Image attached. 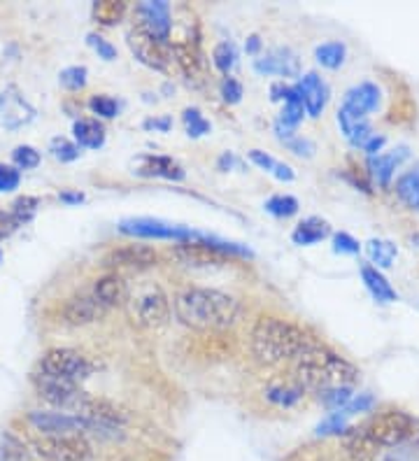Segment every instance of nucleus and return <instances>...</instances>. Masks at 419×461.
<instances>
[{
	"mask_svg": "<svg viewBox=\"0 0 419 461\" xmlns=\"http://www.w3.org/2000/svg\"><path fill=\"white\" fill-rule=\"evenodd\" d=\"M254 70L259 75H279V77H298V57L289 47H275L254 59Z\"/></svg>",
	"mask_w": 419,
	"mask_h": 461,
	"instance_id": "obj_18",
	"label": "nucleus"
},
{
	"mask_svg": "<svg viewBox=\"0 0 419 461\" xmlns=\"http://www.w3.org/2000/svg\"><path fill=\"white\" fill-rule=\"evenodd\" d=\"M12 161L17 170H33L40 166V152L31 145H19L12 152Z\"/></svg>",
	"mask_w": 419,
	"mask_h": 461,
	"instance_id": "obj_42",
	"label": "nucleus"
},
{
	"mask_svg": "<svg viewBox=\"0 0 419 461\" xmlns=\"http://www.w3.org/2000/svg\"><path fill=\"white\" fill-rule=\"evenodd\" d=\"M405 447H408V455H410V459H419V433L417 436H414L413 440H410V443H405Z\"/></svg>",
	"mask_w": 419,
	"mask_h": 461,
	"instance_id": "obj_58",
	"label": "nucleus"
},
{
	"mask_svg": "<svg viewBox=\"0 0 419 461\" xmlns=\"http://www.w3.org/2000/svg\"><path fill=\"white\" fill-rule=\"evenodd\" d=\"M140 26L151 33L157 40L170 45V31H173V7L166 0H147V3H140L138 7Z\"/></svg>",
	"mask_w": 419,
	"mask_h": 461,
	"instance_id": "obj_14",
	"label": "nucleus"
},
{
	"mask_svg": "<svg viewBox=\"0 0 419 461\" xmlns=\"http://www.w3.org/2000/svg\"><path fill=\"white\" fill-rule=\"evenodd\" d=\"M87 79H89V70L84 66L63 68L59 73V85L68 91H82L87 86Z\"/></svg>",
	"mask_w": 419,
	"mask_h": 461,
	"instance_id": "obj_39",
	"label": "nucleus"
},
{
	"mask_svg": "<svg viewBox=\"0 0 419 461\" xmlns=\"http://www.w3.org/2000/svg\"><path fill=\"white\" fill-rule=\"evenodd\" d=\"M50 152L61 164H70V161H77L79 158V147L73 140H68V138H54L50 142Z\"/></svg>",
	"mask_w": 419,
	"mask_h": 461,
	"instance_id": "obj_41",
	"label": "nucleus"
},
{
	"mask_svg": "<svg viewBox=\"0 0 419 461\" xmlns=\"http://www.w3.org/2000/svg\"><path fill=\"white\" fill-rule=\"evenodd\" d=\"M366 252H369L370 261L378 270L391 268L394 261L398 257V248L391 240H385V238H373V240L366 242Z\"/></svg>",
	"mask_w": 419,
	"mask_h": 461,
	"instance_id": "obj_29",
	"label": "nucleus"
},
{
	"mask_svg": "<svg viewBox=\"0 0 419 461\" xmlns=\"http://www.w3.org/2000/svg\"><path fill=\"white\" fill-rule=\"evenodd\" d=\"M182 122H185V131L189 138H203V135H207L210 129H213L198 107H187L185 114H182Z\"/></svg>",
	"mask_w": 419,
	"mask_h": 461,
	"instance_id": "obj_37",
	"label": "nucleus"
},
{
	"mask_svg": "<svg viewBox=\"0 0 419 461\" xmlns=\"http://www.w3.org/2000/svg\"><path fill=\"white\" fill-rule=\"evenodd\" d=\"M75 145L87 149H101L105 145V126L96 119H77L73 124Z\"/></svg>",
	"mask_w": 419,
	"mask_h": 461,
	"instance_id": "obj_26",
	"label": "nucleus"
},
{
	"mask_svg": "<svg viewBox=\"0 0 419 461\" xmlns=\"http://www.w3.org/2000/svg\"><path fill=\"white\" fill-rule=\"evenodd\" d=\"M59 201L66 203V205H79V203L87 201L82 192H61L59 194Z\"/></svg>",
	"mask_w": 419,
	"mask_h": 461,
	"instance_id": "obj_56",
	"label": "nucleus"
},
{
	"mask_svg": "<svg viewBox=\"0 0 419 461\" xmlns=\"http://www.w3.org/2000/svg\"><path fill=\"white\" fill-rule=\"evenodd\" d=\"M35 119V107L28 103L23 91L17 85H7L0 91V126L7 131H17L28 126Z\"/></svg>",
	"mask_w": 419,
	"mask_h": 461,
	"instance_id": "obj_13",
	"label": "nucleus"
},
{
	"mask_svg": "<svg viewBox=\"0 0 419 461\" xmlns=\"http://www.w3.org/2000/svg\"><path fill=\"white\" fill-rule=\"evenodd\" d=\"M94 294L105 308H123L129 298V282L123 280L119 273H107L94 282Z\"/></svg>",
	"mask_w": 419,
	"mask_h": 461,
	"instance_id": "obj_21",
	"label": "nucleus"
},
{
	"mask_svg": "<svg viewBox=\"0 0 419 461\" xmlns=\"http://www.w3.org/2000/svg\"><path fill=\"white\" fill-rule=\"evenodd\" d=\"M266 212L273 214V217H278V220H289V217H294V214L298 212V198H294L291 194H275V196H270L269 201H266Z\"/></svg>",
	"mask_w": 419,
	"mask_h": 461,
	"instance_id": "obj_32",
	"label": "nucleus"
},
{
	"mask_svg": "<svg viewBox=\"0 0 419 461\" xmlns=\"http://www.w3.org/2000/svg\"><path fill=\"white\" fill-rule=\"evenodd\" d=\"M403 158H408V147H398L394 152H382L378 157H369L370 177L380 186H389L391 177H394Z\"/></svg>",
	"mask_w": 419,
	"mask_h": 461,
	"instance_id": "obj_23",
	"label": "nucleus"
},
{
	"mask_svg": "<svg viewBox=\"0 0 419 461\" xmlns=\"http://www.w3.org/2000/svg\"><path fill=\"white\" fill-rule=\"evenodd\" d=\"M70 415L84 420L91 427V436H101V438H117L122 429L129 424V415L117 403L101 396H91L87 392L79 396Z\"/></svg>",
	"mask_w": 419,
	"mask_h": 461,
	"instance_id": "obj_6",
	"label": "nucleus"
},
{
	"mask_svg": "<svg viewBox=\"0 0 419 461\" xmlns=\"http://www.w3.org/2000/svg\"><path fill=\"white\" fill-rule=\"evenodd\" d=\"M287 147H289L291 152L296 154V157H305V158H310L314 154V142L313 140H307V138H294V140H289L287 142Z\"/></svg>",
	"mask_w": 419,
	"mask_h": 461,
	"instance_id": "obj_49",
	"label": "nucleus"
},
{
	"mask_svg": "<svg viewBox=\"0 0 419 461\" xmlns=\"http://www.w3.org/2000/svg\"><path fill=\"white\" fill-rule=\"evenodd\" d=\"M119 230H122L123 236L145 238V240L187 242L196 238V230L182 229V226H173L161 220H151V217H133V220L119 221Z\"/></svg>",
	"mask_w": 419,
	"mask_h": 461,
	"instance_id": "obj_11",
	"label": "nucleus"
},
{
	"mask_svg": "<svg viewBox=\"0 0 419 461\" xmlns=\"http://www.w3.org/2000/svg\"><path fill=\"white\" fill-rule=\"evenodd\" d=\"M314 343L317 340L305 329H301L294 321L270 315L257 320L250 333L251 357L263 366H279L285 361L296 359Z\"/></svg>",
	"mask_w": 419,
	"mask_h": 461,
	"instance_id": "obj_4",
	"label": "nucleus"
},
{
	"mask_svg": "<svg viewBox=\"0 0 419 461\" xmlns=\"http://www.w3.org/2000/svg\"><path fill=\"white\" fill-rule=\"evenodd\" d=\"M419 433V420L403 408H385L350 427L342 436V450L350 461H380L385 452L410 443Z\"/></svg>",
	"mask_w": 419,
	"mask_h": 461,
	"instance_id": "obj_1",
	"label": "nucleus"
},
{
	"mask_svg": "<svg viewBox=\"0 0 419 461\" xmlns=\"http://www.w3.org/2000/svg\"><path fill=\"white\" fill-rule=\"evenodd\" d=\"M361 245H359L357 238H352L350 233L341 230V233H333V252L338 254H359Z\"/></svg>",
	"mask_w": 419,
	"mask_h": 461,
	"instance_id": "obj_48",
	"label": "nucleus"
},
{
	"mask_svg": "<svg viewBox=\"0 0 419 461\" xmlns=\"http://www.w3.org/2000/svg\"><path fill=\"white\" fill-rule=\"evenodd\" d=\"M354 392L352 387H338V389H329V392H322L317 394L319 403H324L331 412L335 411H342L350 401H352Z\"/></svg>",
	"mask_w": 419,
	"mask_h": 461,
	"instance_id": "obj_40",
	"label": "nucleus"
},
{
	"mask_svg": "<svg viewBox=\"0 0 419 461\" xmlns=\"http://www.w3.org/2000/svg\"><path fill=\"white\" fill-rule=\"evenodd\" d=\"M123 310L131 324L138 329H159L170 320V298L157 282L142 280L135 287H129V298Z\"/></svg>",
	"mask_w": 419,
	"mask_h": 461,
	"instance_id": "obj_5",
	"label": "nucleus"
},
{
	"mask_svg": "<svg viewBox=\"0 0 419 461\" xmlns=\"http://www.w3.org/2000/svg\"><path fill=\"white\" fill-rule=\"evenodd\" d=\"M303 117H305V105H303L298 91L291 86L289 96H287L285 101V107H282V114H279V122L291 126V129H296V126L303 122Z\"/></svg>",
	"mask_w": 419,
	"mask_h": 461,
	"instance_id": "obj_33",
	"label": "nucleus"
},
{
	"mask_svg": "<svg viewBox=\"0 0 419 461\" xmlns=\"http://www.w3.org/2000/svg\"><path fill=\"white\" fill-rule=\"evenodd\" d=\"M87 42H89L91 50L98 54V59H103V61H114L117 59V47L112 45L110 40H105L103 35L98 33H89L87 35Z\"/></svg>",
	"mask_w": 419,
	"mask_h": 461,
	"instance_id": "obj_44",
	"label": "nucleus"
},
{
	"mask_svg": "<svg viewBox=\"0 0 419 461\" xmlns=\"http://www.w3.org/2000/svg\"><path fill=\"white\" fill-rule=\"evenodd\" d=\"M289 91H291V86H287L285 82H278V85L270 86V98H273L275 103H278V101L285 103L287 96H289Z\"/></svg>",
	"mask_w": 419,
	"mask_h": 461,
	"instance_id": "obj_55",
	"label": "nucleus"
},
{
	"mask_svg": "<svg viewBox=\"0 0 419 461\" xmlns=\"http://www.w3.org/2000/svg\"><path fill=\"white\" fill-rule=\"evenodd\" d=\"M361 371L350 359L331 349L329 345L314 343L294 359V380L305 392H329L338 387H354Z\"/></svg>",
	"mask_w": 419,
	"mask_h": 461,
	"instance_id": "obj_3",
	"label": "nucleus"
},
{
	"mask_svg": "<svg viewBox=\"0 0 419 461\" xmlns=\"http://www.w3.org/2000/svg\"><path fill=\"white\" fill-rule=\"evenodd\" d=\"M17 229L19 224L14 221V217L10 212H5V210H0V240H7Z\"/></svg>",
	"mask_w": 419,
	"mask_h": 461,
	"instance_id": "obj_51",
	"label": "nucleus"
},
{
	"mask_svg": "<svg viewBox=\"0 0 419 461\" xmlns=\"http://www.w3.org/2000/svg\"><path fill=\"white\" fill-rule=\"evenodd\" d=\"M380 101H382L380 86L366 79V82H359V85L350 86V89L345 91L342 105L352 107V110H357V113L369 117L370 113H375V110L380 107Z\"/></svg>",
	"mask_w": 419,
	"mask_h": 461,
	"instance_id": "obj_22",
	"label": "nucleus"
},
{
	"mask_svg": "<svg viewBox=\"0 0 419 461\" xmlns=\"http://www.w3.org/2000/svg\"><path fill=\"white\" fill-rule=\"evenodd\" d=\"M145 126L147 131H159V133H168V131L173 129V119L168 117V114H163V117H151V119H145Z\"/></svg>",
	"mask_w": 419,
	"mask_h": 461,
	"instance_id": "obj_52",
	"label": "nucleus"
},
{
	"mask_svg": "<svg viewBox=\"0 0 419 461\" xmlns=\"http://www.w3.org/2000/svg\"><path fill=\"white\" fill-rule=\"evenodd\" d=\"M245 51L251 54V57H257L259 51H261V38H259V35H250L245 42Z\"/></svg>",
	"mask_w": 419,
	"mask_h": 461,
	"instance_id": "obj_57",
	"label": "nucleus"
},
{
	"mask_svg": "<svg viewBox=\"0 0 419 461\" xmlns=\"http://www.w3.org/2000/svg\"><path fill=\"white\" fill-rule=\"evenodd\" d=\"M31 459V452L23 445V440H19L17 436L12 433H3L0 438V461H28Z\"/></svg>",
	"mask_w": 419,
	"mask_h": 461,
	"instance_id": "obj_35",
	"label": "nucleus"
},
{
	"mask_svg": "<svg viewBox=\"0 0 419 461\" xmlns=\"http://www.w3.org/2000/svg\"><path fill=\"white\" fill-rule=\"evenodd\" d=\"M338 126H341L342 135H345V140L354 147V149H363V145L370 140V135H373V126H370L369 117L352 107L341 105L338 107Z\"/></svg>",
	"mask_w": 419,
	"mask_h": 461,
	"instance_id": "obj_19",
	"label": "nucleus"
},
{
	"mask_svg": "<svg viewBox=\"0 0 419 461\" xmlns=\"http://www.w3.org/2000/svg\"><path fill=\"white\" fill-rule=\"evenodd\" d=\"M126 45H129L131 54L138 59L142 66L151 68V70H159V73H166L168 66H170V45L157 40L151 33H147L142 26H133V29L126 33Z\"/></svg>",
	"mask_w": 419,
	"mask_h": 461,
	"instance_id": "obj_10",
	"label": "nucleus"
},
{
	"mask_svg": "<svg viewBox=\"0 0 419 461\" xmlns=\"http://www.w3.org/2000/svg\"><path fill=\"white\" fill-rule=\"evenodd\" d=\"M273 175L278 177L279 182H294V177H296V173H294V168H291V166L279 164V161H278V166H275Z\"/></svg>",
	"mask_w": 419,
	"mask_h": 461,
	"instance_id": "obj_54",
	"label": "nucleus"
},
{
	"mask_svg": "<svg viewBox=\"0 0 419 461\" xmlns=\"http://www.w3.org/2000/svg\"><path fill=\"white\" fill-rule=\"evenodd\" d=\"M219 94H222L223 103L229 105H235V103L242 101V85L235 77H223L222 85H219Z\"/></svg>",
	"mask_w": 419,
	"mask_h": 461,
	"instance_id": "obj_46",
	"label": "nucleus"
},
{
	"mask_svg": "<svg viewBox=\"0 0 419 461\" xmlns=\"http://www.w3.org/2000/svg\"><path fill=\"white\" fill-rule=\"evenodd\" d=\"M173 310L179 324L194 331H223L242 317V303L235 296L210 287H185L175 294Z\"/></svg>",
	"mask_w": 419,
	"mask_h": 461,
	"instance_id": "obj_2",
	"label": "nucleus"
},
{
	"mask_svg": "<svg viewBox=\"0 0 419 461\" xmlns=\"http://www.w3.org/2000/svg\"><path fill=\"white\" fill-rule=\"evenodd\" d=\"M394 192L403 205H408L410 210H419V166L398 177Z\"/></svg>",
	"mask_w": 419,
	"mask_h": 461,
	"instance_id": "obj_28",
	"label": "nucleus"
},
{
	"mask_svg": "<svg viewBox=\"0 0 419 461\" xmlns=\"http://www.w3.org/2000/svg\"><path fill=\"white\" fill-rule=\"evenodd\" d=\"M107 312L105 305L94 296V294H77V296L68 298L63 303V321L70 324V327H87V324H94V321L101 320Z\"/></svg>",
	"mask_w": 419,
	"mask_h": 461,
	"instance_id": "obj_16",
	"label": "nucleus"
},
{
	"mask_svg": "<svg viewBox=\"0 0 419 461\" xmlns=\"http://www.w3.org/2000/svg\"><path fill=\"white\" fill-rule=\"evenodd\" d=\"M294 89L298 91V96H301L303 105H305V114H310L313 119L322 117L331 98V89L324 79L319 77L317 73L298 75V82Z\"/></svg>",
	"mask_w": 419,
	"mask_h": 461,
	"instance_id": "obj_17",
	"label": "nucleus"
},
{
	"mask_svg": "<svg viewBox=\"0 0 419 461\" xmlns=\"http://www.w3.org/2000/svg\"><path fill=\"white\" fill-rule=\"evenodd\" d=\"M28 424L38 436H68V433H82L91 436V427L77 415L63 411H31L26 415Z\"/></svg>",
	"mask_w": 419,
	"mask_h": 461,
	"instance_id": "obj_12",
	"label": "nucleus"
},
{
	"mask_svg": "<svg viewBox=\"0 0 419 461\" xmlns=\"http://www.w3.org/2000/svg\"><path fill=\"white\" fill-rule=\"evenodd\" d=\"M31 383H33L35 392L45 403H50L51 408L63 412H70L75 408V403L79 401V396L84 394V389H79V383L73 380H66V377L51 375V373L35 371L31 375Z\"/></svg>",
	"mask_w": 419,
	"mask_h": 461,
	"instance_id": "obj_9",
	"label": "nucleus"
},
{
	"mask_svg": "<svg viewBox=\"0 0 419 461\" xmlns=\"http://www.w3.org/2000/svg\"><path fill=\"white\" fill-rule=\"evenodd\" d=\"M213 63L223 77H229L231 70H233L235 63H238V47H235L233 42H219L213 51Z\"/></svg>",
	"mask_w": 419,
	"mask_h": 461,
	"instance_id": "obj_34",
	"label": "nucleus"
},
{
	"mask_svg": "<svg viewBox=\"0 0 419 461\" xmlns=\"http://www.w3.org/2000/svg\"><path fill=\"white\" fill-rule=\"evenodd\" d=\"M263 396L266 401H270L278 408H296L303 399H305V387L296 383V380H291V383H270L269 387L263 389Z\"/></svg>",
	"mask_w": 419,
	"mask_h": 461,
	"instance_id": "obj_24",
	"label": "nucleus"
},
{
	"mask_svg": "<svg viewBox=\"0 0 419 461\" xmlns=\"http://www.w3.org/2000/svg\"><path fill=\"white\" fill-rule=\"evenodd\" d=\"M0 259H3V252H0Z\"/></svg>",
	"mask_w": 419,
	"mask_h": 461,
	"instance_id": "obj_60",
	"label": "nucleus"
},
{
	"mask_svg": "<svg viewBox=\"0 0 419 461\" xmlns=\"http://www.w3.org/2000/svg\"><path fill=\"white\" fill-rule=\"evenodd\" d=\"M10 214L14 217V221H17L19 226L28 224V221L35 220V214H38L40 210V198L35 196H19L17 201L12 203L10 205Z\"/></svg>",
	"mask_w": 419,
	"mask_h": 461,
	"instance_id": "obj_36",
	"label": "nucleus"
},
{
	"mask_svg": "<svg viewBox=\"0 0 419 461\" xmlns=\"http://www.w3.org/2000/svg\"><path fill=\"white\" fill-rule=\"evenodd\" d=\"M233 164H235V157L231 152L222 154V158H219V168L222 170H229Z\"/></svg>",
	"mask_w": 419,
	"mask_h": 461,
	"instance_id": "obj_59",
	"label": "nucleus"
},
{
	"mask_svg": "<svg viewBox=\"0 0 419 461\" xmlns=\"http://www.w3.org/2000/svg\"><path fill=\"white\" fill-rule=\"evenodd\" d=\"M247 157H250V161L254 166H259V168L261 170H266V173H273L275 170V166H278V161H275L273 157H270V154H266V152H261V149H251L250 154H247Z\"/></svg>",
	"mask_w": 419,
	"mask_h": 461,
	"instance_id": "obj_50",
	"label": "nucleus"
},
{
	"mask_svg": "<svg viewBox=\"0 0 419 461\" xmlns=\"http://www.w3.org/2000/svg\"><path fill=\"white\" fill-rule=\"evenodd\" d=\"M140 177H161V180L179 182L185 180V168L170 157H159V154H142L138 158V168L133 170Z\"/></svg>",
	"mask_w": 419,
	"mask_h": 461,
	"instance_id": "obj_20",
	"label": "nucleus"
},
{
	"mask_svg": "<svg viewBox=\"0 0 419 461\" xmlns=\"http://www.w3.org/2000/svg\"><path fill=\"white\" fill-rule=\"evenodd\" d=\"M31 450L45 461H91L96 450L89 436L68 433V436H38Z\"/></svg>",
	"mask_w": 419,
	"mask_h": 461,
	"instance_id": "obj_7",
	"label": "nucleus"
},
{
	"mask_svg": "<svg viewBox=\"0 0 419 461\" xmlns=\"http://www.w3.org/2000/svg\"><path fill=\"white\" fill-rule=\"evenodd\" d=\"M126 14V3L122 0H101L94 5V19L103 26H117Z\"/></svg>",
	"mask_w": 419,
	"mask_h": 461,
	"instance_id": "obj_31",
	"label": "nucleus"
},
{
	"mask_svg": "<svg viewBox=\"0 0 419 461\" xmlns=\"http://www.w3.org/2000/svg\"><path fill=\"white\" fill-rule=\"evenodd\" d=\"M38 371L66 377V380H73V383H82L94 373V364L73 348H51L40 359Z\"/></svg>",
	"mask_w": 419,
	"mask_h": 461,
	"instance_id": "obj_8",
	"label": "nucleus"
},
{
	"mask_svg": "<svg viewBox=\"0 0 419 461\" xmlns=\"http://www.w3.org/2000/svg\"><path fill=\"white\" fill-rule=\"evenodd\" d=\"M89 110L94 114H98L101 119H114L119 114L117 101L110 96H103V94H98V96H91Z\"/></svg>",
	"mask_w": 419,
	"mask_h": 461,
	"instance_id": "obj_43",
	"label": "nucleus"
},
{
	"mask_svg": "<svg viewBox=\"0 0 419 461\" xmlns=\"http://www.w3.org/2000/svg\"><path fill=\"white\" fill-rule=\"evenodd\" d=\"M159 264V252L150 245H123V248H114L103 257V266L105 268H131V270H145Z\"/></svg>",
	"mask_w": 419,
	"mask_h": 461,
	"instance_id": "obj_15",
	"label": "nucleus"
},
{
	"mask_svg": "<svg viewBox=\"0 0 419 461\" xmlns=\"http://www.w3.org/2000/svg\"><path fill=\"white\" fill-rule=\"evenodd\" d=\"M347 429H350V424H347V415L341 411L335 412H329V415L322 420V422L317 424V436H345Z\"/></svg>",
	"mask_w": 419,
	"mask_h": 461,
	"instance_id": "obj_38",
	"label": "nucleus"
},
{
	"mask_svg": "<svg viewBox=\"0 0 419 461\" xmlns=\"http://www.w3.org/2000/svg\"><path fill=\"white\" fill-rule=\"evenodd\" d=\"M361 280L375 301H380V303H394V301H398L396 289L391 287L389 280L382 276V270H378L375 266L370 264L361 266Z\"/></svg>",
	"mask_w": 419,
	"mask_h": 461,
	"instance_id": "obj_25",
	"label": "nucleus"
},
{
	"mask_svg": "<svg viewBox=\"0 0 419 461\" xmlns=\"http://www.w3.org/2000/svg\"><path fill=\"white\" fill-rule=\"evenodd\" d=\"M19 182H22V173H19L14 166L0 164V194L14 192L19 189Z\"/></svg>",
	"mask_w": 419,
	"mask_h": 461,
	"instance_id": "obj_47",
	"label": "nucleus"
},
{
	"mask_svg": "<svg viewBox=\"0 0 419 461\" xmlns=\"http://www.w3.org/2000/svg\"><path fill=\"white\" fill-rule=\"evenodd\" d=\"M329 236H331L329 221L319 220V217H307V220H303L301 224L294 229V233H291V240L296 242V245L307 248V245H314V242L324 240V238H329Z\"/></svg>",
	"mask_w": 419,
	"mask_h": 461,
	"instance_id": "obj_27",
	"label": "nucleus"
},
{
	"mask_svg": "<svg viewBox=\"0 0 419 461\" xmlns=\"http://www.w3.org/2000/svg\"><path fill=\"white\" fill-rule=\"evenodd\" d=\"M375 408V396L369 394V392H363V394H354L352 401L342 408L341 412H345L347 417L359 415V412H373Z\"/></svg>",
	"mask_w": 419,
	"mask_h": 461,
	"instance_id": "obj_45",
	"label": "nucleus"
},
{
	"mask_svg": "<svg viewBox=\"0 0 419 461\" xmlns=\"http://www.w3.org/2000/svg\"><path fill=\"white\" fill-rule=\"evenodd\" d=\"M314 59L322 68H329V70H338V68L345 63L347 59V47L338 40H331V42H324L314 50Z\"/></svg>",
	"mask_w": 419,
	"mask_h": 461,
	"instance_id": "obj_30",
	"label": "nucleus"
},
{
	"mask_svg": "<svg viewBox=\"0 0 419 461\" xmlns=\"http://www.w3.org/2000/svg\"><path fill=\"white\" fill-rule=\"evenodd\" d=\"M385 145H387L385 135L373 133V135H370V140L363 145V152L369 154V157H378V154H382V147H385Z\"/></svg>",
	"mask_w": 419,
	"mask_h": 461,
	"instance_id": "obj_53",
	"label": "nucleus"
}]
</instances>
